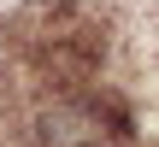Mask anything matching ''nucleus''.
Listing matches in <instances>:
<instances>
[{"instance_id":"1","label":"nucleus","mask_w":159,"mask_h":147,"mask_svg":"<svg viewBox=\"0 0 159 147\" xmlns=\"http://www.w3.org/2000/svg\"><path fill=\"white\" fill-rule=\"evenodd\" d=\"M35 147H130V112L100 88H59L35 106Z\"/></svg>"}]
</instances>
